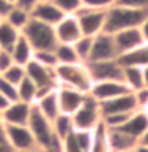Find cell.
<instances>
[{
  "mask_svg": "<svg viewBox=\"0 0 148 152\" xmlns=\"http://www.w3.org/2000/svg\"><path fill=\"white\" fill-rule=\"evenodd\" d=\"M123 82L131 91L145 87L143 85V67L139 66H123Z\"/></svg>",
  "mask_w": 148,
  "mask_h": 152,
  "instance_id": "24",
  "label": "cell"
},
{
  "mask_svg": "<svg viewBox=\"0 0 148 152\" xmlns=\"http://www.w3.org/2000/svg\"><path fill=\"white\" fill-rule=\"evenodd\" d=\"M142 110H143V112H145V114H147V115H148V102H147V104H145V107H143Z\"/></svg>",
  "mask_w": 148,
  "mask_h": 152,
  "instance_id": "49",
  "label": "cell"
},
{
  "mask_svg": "<svg viewBox=\"0 0 148 152\" xmlns=\"http://www.w3.org/2000/svg\"><path fill=\"white\" fill-rule=\"evenodd\" d=\"M108 144L112 152L134 151L135 146L139 144V139L132 138L120 128H108Z\"/></svg>",
  "mask_w": 148,
  "mask_h": 152,
  "instance_id": "20",
  "label": "cell"
},
{
  "mask_svg": "<svg viewBox=\"0 0 148 152\" xmlns=\"http://www.w3.org/2000/svg\"><path fill=\"white\" fill-rule=\"evenodd\" d=\"M73 130H94L102 122L99 101H96L91 94H86L83 104L72 114Z\"/></svg>",
  "mask_w": 148,
  "mask_h": 152,
  "instance_id": "5",
  "label": "cell"
},
{
  "mask_svg": "<svg viewBox=\"0 0 148 152\" xmlns=\"http://www.w3.org/2000/svg\"><path fill=\"white\" fill-rule=\"evenodd\" d=\"M140 32H142V37H143V42H148V15H147V18L142 21L140 26Z\"/></svg>",
  "mask_w": 148,
  "mask_h": 152,
  "instance_id": "42",
  "label": "cell"
},
{
  "mask_svg": "<svg viewBox=\"0 0 148 152\" xmlns=\"http://www.w3.org/2000/svg\"><path fill=\"white\" fill-rule=\"evenodd\" d=\"M10 102H11V101H8V99H6V98H5V96H3V94H2V93H0V114H2V110H3V109H5V107H6V106H8V104H10Z\"/></svg>",
  "mask_w": 148,
  "mask_h": 152,
  "instance_id": "44",
  "label": "cell"
},
{
  "mask_svg": "<svg viewBox=\"0 0 148 152\" xmlns=\"http://www.w3.org/2000/svg\"><path fill=\"white\" fill-rule=\"evenodd\" d=\"M118 61L121 66H139V67L148 66V42H143L140 47L134 48L132 51L120 55Z\"/></svg>",
  "mask_w": 148,
  "mask_h": 152,
  "instance_id": "21",
  "label": "cell"
},
{
  "mask_svg": "<svg viewBox=\"0 0 148 152\" xmlns=\"http://www.w3.org/2000/svg\"><path fill=\"white\" fill-rule=\"evenodd\" d=\"M80 29L83 35L94 37L104 32L105 26V11L104 10H92V8H81L77 13Z\"/></svg>",
  "mask_w": 148,
  "mask_h": 152,
  "instance_id": "8",
  "label": "cell"
},
{
  "mask_svg": "<svg viewBox=\"0 0 148 152\" xmlns=\"http://www.w3.org/2000/svg\"><path fill=\"white\" fill-rule=\"evenodd\" d=\"M54 31L57 42L62 43H73L83 35L77 15H64V18L54 26Z\"/></svg>",
  "mask_w": 148,
  "mask_h": 152,
  "instance_id": "15",
  "label": "cell"
},
{
  "mask_svg": "<svg viewBox=\"0 0 148 152\" xmlns=\"http://www.w3.org/2000/svg\"><path fill=\"white\" fill-rule=\"evenodd\" d=\"M147 10H137V8L113 5L105 11V26L104 32L115 34L118 31L129 29V27H139L142 21L147 18Z\"/></svg>",
  "mask_w": 148,
  "mask_h": 152,
  "instance_id": "1",
  "label": "cell"
},
{
  "mask_svg": "<svg viewBox=\"0 0 148 152\" xmlns=\"http://www.w3.org/2000/svg\"><path fill=\"white\" fill-rule=\"evenodd\" d=\"M0 152H14L13 147L10 146V141L6 138V131H5V123L0 120Z\"/></svg>",
  "mask_w": 148,
  "mask_h": 152,
  "instance_id": "39",
  "label": "cell"
},
{
  "mask_svg": "<svg viewBox=\"0 0 148 152\" xmlns=\"http://www.w3.org/2000/svg\"><path fill=\"white\" fill-rule=\"evenodd\" d=\"M139 142H142V144H147V146H148V130L145 131V134L140 138V141H139Z\"/></svg>",
  "mask_w": 148,
  "mask_h": 152,
  "instance_id": "48",
  "label": "cell"
},
{
  "mask_svg": "<svg viewBox=\"0 0 148 152\" xmlns=\"http://www.w3.org/2000/svg\"><path fill=\"white\" fill-rule=\"evenodd\" d=\"M0 93L6 98L8 101H16L18 99V87L11 82H8L6 79H3L0 75Z\"/></svg>",
  "mask_w": 148,
  "mask_h": 152,
  "instance_id": "34",
  "label": "cell"
},
{
  "mask_svg": "<svg viewBox=\"0 0 148 152\" xmlns=\"http://www.w3.org/2000/svg\"><path fill=\"white\" fill-rule=\"evenodd\" d=\"M26 67V75L37 85L38 91H46V90H53L57 87L56 80V67H48L40 63H37L35 59H30L24 66Z\"/></svg>",
  "mask_w": 148,
  "mask_h": 152,
  "instance_id": "6",
  "label": "cell"
},
{
  "mask_svg": "<svg viewBox=\"0 0 148 152\" xmlns=\"http://www.w3.org/2000/svg\"><path fill=\"white\" fill-rule=\"evenodd\" d=\"M30 18L49 24V26H56L64 18V13L53 3V0H38L30 11Z\"/></svg>",
  "mask_w": 148,
  "mask_h": 152,
  "instance_id": "17",
  "label": "cell"
},
{
  "mask_svg": "<svg viewBox=\"0 0 148 152\" xmlns=\"http://www.w3.org/2000/svg\"><path fill=\"white\" fill-rule=\"evenodd\" d=\"M134 96H135V101H137V107L139 109H143V107H145V104L148 102V88L147 87H142V88L135 90Z\"/></svg>",
  "mask_w": 148,
  "mask_h": 152,
  "instance_id": "40",
  "label": "cell"
},
{
  "mask_svg": "<svg viewBox=\"0 0 148 152\" xmlns=\"http://www.w3.org/2000/svg\"><path fill=\"white\" fill-rule=\"evenodd\" d=\"M32 104L24 101H11L0 114V120L5 125H27Z\"/></svg>",
  "mask_w": 148,
  "mask_h": 152,
  "instance_id": "13",
  "label": "cell"
},
{
  "mask_svg": "<svg viewBox=\"0 0 148 152\" xmlns=\"http://www.w3.org/2000/svg\"><path fill=\"white\" fill-rule=\"evenodd\" d=\"M14 152H45L42 147H32V149H26V151H14Z\"/></svg>",
  "mask_w": 148,
  "mask_h": 152,
  "instance_id": "47",
  "label": "cell"
},
{
  "mask_svg": "<svg viewBox=\"0 0 148 152\" xmlns=\"http://www.w3.org/2000/svg\"><path fill=\"white\" fill-rule=\"evenodd\" d=\"M45 152H61V151H45Z\"/></svg>",
  "mask_w": 148,
  "mask_h": 152,
  "instance_id": "51",
  "label": "cell"
},
{
  "mask_svg": "<svg viewBox=\"0 0 148 152\" xmlns=\"http://www.w3.org/2000/svg\"><path fill=\"white\" fill-rule=\"evenodd\" d=\"M61 152H84L80 147V144L77 142L75 136H73V131L67 138H64L62 141H61Z\"/></svg>",
  "mask_w": 148,
  "mask_h": 152,
  "instance_id": "35",
  "label": "cell"
},
{
  "mask_svg": "<svg viewBox=\"0 0 148 152\" xmlns=\"http://www.w3.org/2000/svg\"><path fill=\"white\" fill-rule=\"evenodd\" d=\"M21 34L29 40L34 51L35 50H54V47L57 45L54 26L37 21L34 18L29 19V23L21 31Z\"/></svg>",
  "mask_w": 148,
  "mask_h": 152,
  "instance_id": "4",
  "label": "cell"
},
{
  "mask_svg": "<svg viewBox=\"0 0 148 152\" xmlns=\"http://www.w3.org/2000/svg\"><path fill=\"white\" fill-rule=\"evenodd\" d=\"M73 47H75V51L78 55L81 63H86L89 59V55H91V48H92V37L89 35H81L77 42H73Z\"/></svg>",
  "mask_w": 148,
  "mask_h": 152,
  "instance_id": "30",
  "label": "cell"
},
{
  "mask_svg": "<svg viewBox=\"0 0 148 152\" xmlns=\"http://www.w3.org/2000/svg\"><path fill=\"white\" fill-rule=\"evenodd\" d=\"M53 3L62 11L64 15H77L83 8L81 0H53Z\"/></svg>",
  "mask_w": 148,
  "mask_h": 152,
  "instance_id": "32",
  "label": "cell"
},
{
  "mask_svg": "<svg viewBox=\"0 0 148 152\" xmlns=\"http://www.w3.org/2000/svg\"><path fill=\"white\" fill-rule=\"evenodd\" d=\"M100 107V115H112V114H131L134 110H137V101H135L134 91L115 96L112 99H107L99 102Z\"/></svg>",
  "mask_w": 148,
  "mask_h": 152,
  "instance_id": "10",
  "label": "cell"
},
{
  "mask_svg": "<svg viewBox=\"0 0 148 152\" xmlns=\"http://www.w3.org/2000/svg\"><path fill=\"white\" fill-rule=\"evenodd\" d=\"M116 58H118V51H116V47H115V40L112 34L100 32V34L92 37V48L88 61H105V59H116Z\"/></svg>",
  "mask_w": 148,
  "mask_h": 152,
  "instance_id": "9",
  "label": "cell"
},
{
  "mask_svg": "<svg viewBox=\"0 0 148 152\" xmlns=\"http://www.w3.org/2000/svg\"><path fill=\"white\" fill-rule=\"evenodd\" d=\"M113 40H115V47H116L118 56L123 55V53L132 51L134 48L140 47L143 43V37L140 32V27H129V29H123L115 32Z\"/></svg>",
  "mask_w": 148,
  "mask_h": 152,
  "instance_id": "16",
  "label": "cell"
},
{
  "mask_svg": "<svg viewBox=\"0 0 148 152\" xmlns=\"http://www.w3.org/2000/svg\"><path fill=\"white\" fill-rule=\"evenodd\" d=\"M89 152H112L108 144V128L102 122L92 130V142Z\"/></svg>",
  "mask_w": 148,
  "mask_h": 152,
  "instance_id": "23",
  "label": "cell"
},
{
  "mask_svg": "<svg viewBox=\"0 0 148 152\" xmlns=\"http://www.w3.org/2000/svg\"><path fill=\"white\" fill-rule=\"evenodd\" d=\"M3 19H5L6 23H10L13 27H16L18 31H22L24 27H26V24L29 23V19H30V13L26 10H22V8L13 5L8 10V13L3 16Z\"/></svg>",
  "mask_w": 148,
  "mask_h": 152,
  "instance_id": "28",
  "label": "cell"
},
{
  "mask_svg": "<svg viewBox=\"0 0 148 152\" xmlns=\"http://www.w3.org/2000/svg\"><path fill=\"white\" fill-rule=\"evenodd\" d=\"M118 128L140 141V138L148 130V115L142 109H137V110H134V112L129 115V118H127L121 126H118Z\"/></svg>",
  "mask_w": 148,
  "mask_h": 152,
  "instance_id": "19",
  "label": "cell"
},
{
  "mask_svg": "<svg viewBox=\"0 0 148 152\" xmlns=\"http://www.w3.org/2000/svg\"><path fill=\"white\" fill-rule=\"evenodd\" d=\"M21 35V31L13 27L10 23H6L3 18H0V48L3 50H11V47Z\"/></svg>",
  "mask_w": 148,
  "mask_h": 152,
  "instance_id": "25",
  "label": "cell"
},
{
  "mask_svg": "<svg viewBox=\"0 0 148 152\" xmlns=\"http://www.w3.org/2000/svg\"><path fill=\"white\" fill-rule=\"evenodd\" d=\"M16 87H18V99L19 101L34 104L35 99H37V93H38V88H37V85L34 82L26 75Z\"/></svg>",
  "mask_w": 148,
  "mask_h": 152,
  "instance_id": "29",
  "label": "cell"
},
{
  "mask_svg": "<svg viewBox=\"0 0 148 152\" xmlns=\"http://www.w3.org/2000/svg\"><path fill=\"white\" fill-rule=\"evenodd\" d=\"M54 71H56L57 85L70 87L83 93H89V90L92 87V79L86 63L57 64Z\"/></svg>",
  "mask_w": 148,
  "mask_h": 152,
  "instance_id": "3",
  "label": "cell"
},
{
  "mask_svg": "<svg viewBox=\"0 0 148 152\" xmlns=\"http://www.w3.org/2000/svg\"><path fill=\"white\" fill-rule=\"evenodd\" d=\"M8 2H10V3H11V5H13V3L16 2V0H8Z\"/></svg>",
  "mask_w": 148,
  "mask_h": 152,
  "instance_id": "50",
  "label": "cell"
},
{
  "mask_svg": "<svg viewBox=\"0 0 148 152\" xmlns=\"http://www.w3.org/2000/svg\"><path fill=\"white\" fill-rule=\"evenodd\" d=\"M53 123V133L54 136L62 141L64 138H67L69 134L73 131V123H72V117L67 114H59L54 120H51Z\"/></svg>",
  "mask_w": 148,
  "mask_h": 152,
  "instance_id": "27",
  "label": "cell"
},
{
  "mask_svg": "<svg viewBox=\"0 0 148 152\" xmlns=\"http://www.w3.org/2000/svg\"><path fill=\"white\" fill-rule=\"evenodd\" d=\"M32 59H35L37 63H40L43 66H48V67H56L57 66L54 50H35Z\"/></svg>",
  "mask_w": 148,
  "mask_h": 152,
  "instance_id": "33",
  "label": "cell"
},
{
  "mask_svg": "<svg viewBox=\"0 0 148 152\" xmlns=\"http://www.w3.org/2000/svg\"><path fill=\"white\" fill-rule=\"evenodd\" d=\"M56 88H57V87H56ZM56 88L46 90V91H40L38 94H37V99H35V102H34L35 107L38 109L45 117H48L49 120H54V118L61 114Z\"/></svg>",
  "mask_w": 148,
  "mask_h": 152,
  "instance_id": "18",
  "label": "cell"
},
{
  "mask_svg": "<svg viewBox=\"0 0 148 152\" xmlns=\"http://www.w3.org/2000/svg\"><path fill=\"white\" fill-rule=\"evenodd\" d=\"M88 71L91 74L92 82L100 80H123V66L116 59L105 61H88Z\"/></svg>",
  "mask_w": 148,
  "mask_h": 152,
  "instance_id": "7",
  "label": "cell"
},
{
  "mask_svg": "<svg viewBox=\"0 0 148 152\" xmlns=\"http://www.w3.org/2000/svg\"><path fill=\"white\" fill-rule=\"evenodd\" d=\"M54 55H56V61L57 64H73V63H81L78 58L75 47L73 43H62L57 42L54 47Z\"/></svg>",
  "mask_w": 148,
  "mask_h": 152,
  "instance_id": "26",
  "label": "cell"
},
{
  "mask_svg": "<svg viewBox=\"0 0 148 152\" xmlns=\"http://www.w3.org/2000/svg\"><path fill=\"white\" fill-rule=\"evenodd\" d=\"M37 2H38V0H16L13 5L22 8V10H26V11H29V13H30L32 8L37 5Z\"/></svg>",
  "mask_w": 148,
  "mask_h": 152,
  "instance_id": "41",
  "label": "cell"
},
{
  "mask_svg": "<svg viewBox=\"0 0 148 152\" xmlns=\"http://www.w3.org/2000/svg\"><path fill=\"white\" fill-rule=\"evenodd\" d=\"M11 7H13V5H11L8 0H0V18H3V16L8 13V10H10Z\"/></svg>",
  "mask_w": 148,
  "mask_h": 152,
  "instance_id": "43",
  "label": "cell"
},
{
  "mask_svg": "<svg viewBox=\"0 0 148 152\" xmlns=\"http://www.w3.org/2000/svg\"><path fill=\"white\" fill-rule=\"evenodd\" d=\"M6 138L13 151H26L38 147L27 125H5Z\"/></svg>",
  "mask_w": 148,
  "mask_h": 152,
  "instance_id": "14",
  "label": "cell"
},
{
  "mask_svg": "<svg viewBox=\"0 0 148 152\" xmlns=\"http://www.w3.org/2000/svg\"><path fill=\"white\" fill-rule=\"evenodd\" d=\"M143 85L148 88V66L143 67Z\"/></svg>",
  "mask_w": 148,
  "mask_h": 152,
  "instance_id": "46",
  "label": "cell"
},
{
  "mask_svg": "<svg viewBox=\"0 0 148 152\" xmlns=\"http://www.w3.org/2000/svg\"><path fill=\"white\" fill-rule=\"evenodd\" d=\"M134 152H148V146H147V144H142V142H139V144L135 146Z\"/></svg>",
  "mask_w": 148,
  "mask_h": 152,
  "instance_id": "45",
  "label": "cell"
},
{
  "mask_svg": "<svg viewBox=\"0 0 148 152\" xmlns=\"http://www.w3.org/2000/svg\"><path fill=\"white\" fill-rule=\"evenodd\" d=\"M56 93H57V101H59L61 114H67V115H72V114L83 104L86 94H88V93H83V91H78L75 88L64 87V85H57Z\"/></svg>",
  "mask_w": 148,
  "mask_h": 152,
  "instance_id": "12",
  "label": "cell"
},
{
  "mask_svg": "<svg viewBox=\"0 0 148 152\" xmlns=\"http://www.w3.org/2000/svg\"><path fill=\"white\" fill-rule=\"evenodd\" d=\"M27 126L38 147H42L43 151H61V141L53 133L51 120L48 117H45L34 104H32Z\"/></svg>",
  "mask_w": 148,
  "mask_h": 152,
  "instance_id": "2",
  "label": "cell"
},
{
  "mask_svg": "<svg viewBox=\"0 0 148 152\" xmlns=\"http://www.w3.org/2000/svg\"><path fill=\"white\" fill-rule=\"evenodd\" d=\"M129 91L131 90L127 88V85L123 80H100V82H92V87L88 94H91L96 101L102 102Z\"/></svg>",
  "mask_w": 148,
  "mask_h": 152,
  "instance_id": "11",
  "label": "cell"
},
{
  "mask_svg": "<svg viewBox=\"0 0 148 152\" xmlns=\"http://www.w3.org/2000/svg\"><path fill=\"white\" fill-rule=\"evenodd\" d=\"M10 53H11V56H13L14 63L21 64V66H26L29 61L34 58V48H32V45L29 43V40L22 34L18 37V40H16L14 45L11 47Z\"/></svg>",
  "mask_w": 148,
  "mask_h": 152,
  "instance_id": "22",
  "label": "cell"
},
{
  "mask_svg": "<svg viewBox=\"0 0 148 152\" xmlns=\"http://www.w3.org/2000/svg\"><path fill=\"white\" fill-rule=\"evenodd\" d=\"M0 75L3 77V79H6L8 82H11V83H14V85H18L19 82H21L24 77H26V67L21 64H11L10 67L6 69L5 72H2Z\"/></svg>",
  "mask_w": 148,
  "mask_h": 152,
  "instance_id": "31",
  "label": "cell"
},
{
  "mask_svg": "<svg viewBox=\"0 0 148 152\" xmlns=\"http://www.w3.org/2000/svg\"><path fill=\"white\" fill-rule=\"evenodd\" d=\"M84 8H92V10H104L107 11L110 7L116 3V0H81Z\"/></svg>",
  "mask_w": 148,
  "mask_h": 152,
  "instance_id": "36",
  "label": "cell"
},
{
  "mask_svg": "<svg viewBox=\"0 0 148 152\" xmlns=\"http://www.w3.org/2000/svg\"><path fill=\"white\" fill-rule=\"evenodd\" d=\"M115 5L137 8V10H147L148 11V0H116Z\"/></svg>",
  "mask_w": 148,
  "mask_h": 152,
  "instance_id": "37",
  "label": "cell"
},
{
  "mask_svg": "<svg viewBox=\"0 0 148 152\" xmlns=\"http://www.w3.org/2000/svg\"><path fill=\"white\" fill-rule=\"evenodd\" d=\"M11 64H14V59H13V56H11L10 50L0 48V74L5 72Z\"/></svg>",
  "mask_w": 148,
  "mask_h": 152,
  "instance_id": "38",
  "label": "cell"
}]
</instances>
